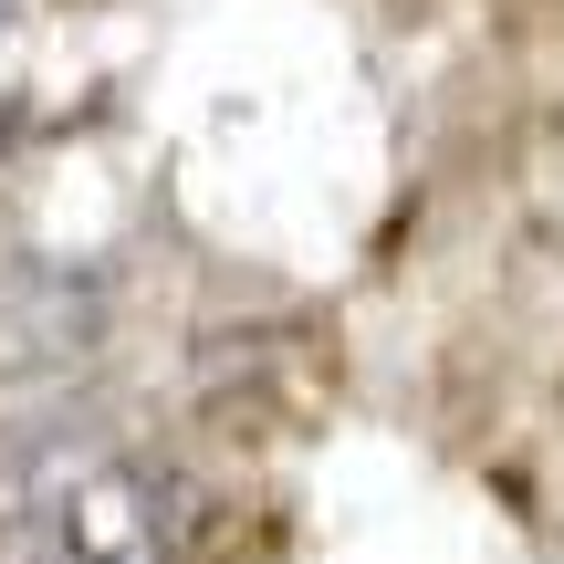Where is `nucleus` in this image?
I'll return each instance as SVG.
<instances>
[{"mask_svg": "<svg viewBox=\"0 0 564 564\" xmlns=\"http://www.w3.org/2000/svg\"><path fill=\"white\" fill-rule=\"evenodd\" d=\"M199 481L95 429H0V564H188Z\"/></svg>", "mask_w": 564, "mask_h": 564, "instance_id": "f257e3e1", "label": "nucleus"}, {"mask_svg": "<svg viewBox=\"0 0 564 564\" xmlns=\"http://www.w3.org/2000/svg\"><path fill=\"white\" fill-rule=\"evenodd\" d=\"M0 137H11V95H0Z\"/></svg>", "mask_w": 564, "mask_h": 564, "instance_id": "f03ea898", "label": "nucleus"}]
</instances>
